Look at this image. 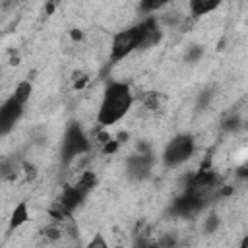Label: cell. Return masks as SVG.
Listing matches in <instances>:
<instances>
[{"label": "cell", "instance_id": "30bf717a", "mask_svg": "<svg viewBox=\"0 0 248 248\" xmlns=\"http://www.w3.org/2000/svg\"><path fill=\"white\" fill-rule=\"evenodd\" d=\"M85 248H108V242L105 240V236H103L101 232H97V234L85 244Z\"/></svg>", "mask_w": 248, "mask_h": 248}, {"label": "cell", "instance_id": "5bb4252c", "mask_svg": "<svg viewBox=\"0 0 248 248\" xmlns=\"http://www.w3.org/2000/svg\"><path fill=\"white\" fill-rule=\"evenodd\" d=\"M240 248H248V238H246V236L242 238V242H240Z\"/></svg>", "mask_w": 248, "mask_h": 248}, {"label": "cell", "instance_id": "7c38bea8", "mask_svg": "<svg viewBox=\"0 0 248 248\" xmlns=\"http://www.w3.org/2000/svg\"><path fill=\"white\" fill-rule=\"evenodd\" d=\"M23 169L27 170V176H35V174H37V172H35V167L29 165V163H23Z\"/></svg>", "mask_w": 248, "mask_h": 248}, {"label": "cell", "instance_id": "ba28073f", "mask_svg": "<svg viewBox=\"0 0 248 248\" xmlns=\"http://www.w3.org/2000/svg\"><path fill=\"white\" fill-rule=\"evenodd\" d=\"M219 0H190L188 2V10H190V14L192 16H205V14H209V12H213V10H217L219 8Z\"/></svg>", "mask_w": 248, "mask_h": 248}, {"label": "cell", "instance_id": "8992f818", "mask_svg": "<svg viewBox=\"0 0 248 248\" xmlns=\"http://www.w3.org/2000/svg\"><path fill=\"white\" fill-rule=\"evenodd\" d=\"M151 169V157L149 155H134L126 163V174L132 180H143L149 174Z\"/></svg>", "mask_w": 248, "mask_h": 248}, {"label": "cell", "instance_id": "7a4b0ae2", "mask_svg": "<svg viewBox=\"0 0 248 248\" xmlns=\"http://www.w3.org/2000/svg\"><path fill=\"white\" fill-rule=\"evenodd\" d=\"M31 91H33L31 83L23 79L17 83L16 91L0 105V138L8 136L16 128V124L23 114V107L31 97Z\"/></svg>", "mask_w": 248, "mask_h": 248}, {"label": "cell", "instance_id": "277c9868", "mask_svg": "<svg viewBox=\"0 0 248 248\" xmlns=\"http://www.w3.org/2000/svg\"><path fill=\"white\" fill-rule=\"evenodd\" d=\"M89 151V140L85 136V132L81 130L79 124L72 122L66 132H64V138H62V145H60V155H62V163L64 165H70L76 157L83 155Z\"/></svg>", "mask_w": 248, "mask_h": 248}, {"label": "cell", "instance_id": "6da1fadb", "mask_svg": "<svg viewBox=\"0 0 248 248\" xmlns=\"http://www.w3.org/2000/svg\"><path fill=\"white\" fill-rule=\"evenodd\" d=\"M134 105V95L128 83L124 81H112L107 85L99 110H97V122L103 128H108L122 120Z\"/></svg>", "mask_w": 248, "mask_h": 248}, {"label": "cell", "instance_id": "3957f363", "mask_svg": "<svg viewBox=\"0 0 248 248\" xmlns=\"http://www.w3.org/2000/svg\"><path fill=\"white\" fill-rule=\"evenodd\" d=\"M151 21H153V17H149V19L138 23V25H132L128 29L118 31L112 37V43H110V62H120L126 56H130L134 50H138L141 41H143V35L147 31V27L151 25Z\"/></svg>", "mask_w": 248, "mask_h": 248}, {"label": "cell", "instance_id": "4fadbf2b", "mask_svg": "<svg viewBox=\"0 0 248 248\" xmlns=\"http://www.w3.org/2000/svg\"><path fill=\"white\" fill-rule=\"evenodd\" d=\"M159 6H163V2H151V4H143L141 8H143V10H153V8H159Z\"/></svg>", "mask_w": 248, "mask_h": 248}, {"label": "cell", "instance_id": "52a82bcc", "mask_svg": "<svg viewBox=\"0 0 248 248\" xmlns=\"http://www.w3.org/2000/svg\"><path fill=\"white\" fill-rule=\"evenodd\" d=\"M27 221H29V209H27V202H19V203L14 207L12 215H10L8 231L12 232V231L19 229V227H21V225H25Z\"/></svg>", "mask_w": 248, "mask_h": 248}, {"label": "cell", "instance_id": "8fae6325", "mask_svg": "<svg viewBox=\"0 0 248 248\" xmlns=\"http://www.w3.org/2000/svg\"><path fill=\"white\" fill-rule=\"evenodd\" d=\"M134 248H159V244L153 240H147V238H140V240H136Z\"/></svg>", "mask_w": 248, "mask_h": 248}, {"label": "cell", "instance_id": "9c48e42d", "mask_svg": "<svg viewBox=\"0 0 248 248\" xmlns=\"http://www.w3.org/2000/svg\"><path fill=\"white\" fill-rule=\"evenodd\" d=\"M16 172H17L16 163H12V161H2L0 163V178H14Z\"/></svg>", "mask_w": 248, "mask_h": 248}, {"label": "cell", "instance_id": "5b68a950", "mask_svg": "<svg viewBox=\"0 0 248 248\" xmlns=\"http://www.w3.org/2000/svg\"><path fill=\"white\" fill-rule=\"evenodd\" d=\"M196 151V141L190 134H176L163 151V161L167 167H178L186 163Z\"/></svg>", "mask_w": 248, "mask_h": 248}]
</instances>
